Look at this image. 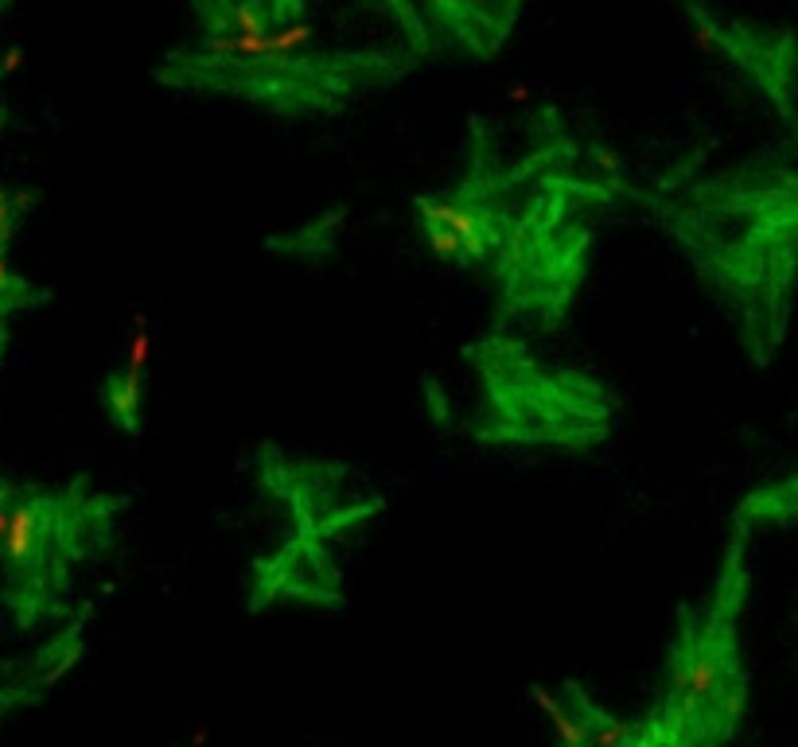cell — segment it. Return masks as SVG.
<instances>
[{"instance_id": "8fae6325", "label": "cell", "mask_w": 798, "mask_h": 747, "mask_svg": "<svg viewBox=\"0 0 798 747\" xmlns=\"http://www.w3.org/2000/svg\"><path fill=\"white\" fill-rule=\"evenodd\" d=\"M4 502H12V487H4V483H0V506H4Z\"/></svg>"}, {"instance_id": "5b68a950", "label": "cell", "mask_w": 798, "mask_h": 747, "mask_svg": "<svg viewBox=\"0 0 798 747\" xmlns=\"http://www.w3.org/2000/svg\"><path fill=\"white\" fill-rule=\"evenodd\" d=\"M152 351H156V335H152L148 316L141 312L137 323H133V331H129V339H125V362H121V374L145 382L148 366H152Z\"/></svg>"}, {"instance_id": "277c9868", "label": "cell", "mask_w": 798, "mask_h": 747, "mask_svg": "<svg viewBox=\"0 0 798 747\" xmlns=\"http://www.w3.org/2000/svg\"><path fill=\"white\" fill-rule=\"evenodd\" d=\"M530 697H534V705L545 712V720H549V728L557 732V740H561V747H588V724L584 720H577L573 712L565 709L549 689H542V685H534L530 689Z\"/></svg>"}, {"instance_id": "30bf717a", "label": "cell", "mask_w": 798, "mask_h": 747, "mask_svg": "<svg viewBox=\"0 0 798 747\" xmlns=\"http://www.w3.org/2000/svg\"><path fill=\"white\" fill-rule=\"evenodd\" d=\"M24 67V51L20 47H12V51H4L0 55V78H12V74H20Z\"/></svg>"}, {"instance_id": "6da1fadb", "label": "cell", "mask_w": 798, "mask_h": 747, "mask_svg": "<svg viewBox=\"0 0 798 747\" xmlns=\"http://www.w3.org/2000/svg\"><path fill=\"white\" fill-rule=\"evenodd\" d=\"M39 541H43V506L32 502V498L12 502V522H8L4 541H0V557L12 569H24L36 557Z\"/></svg>"}, {"instance_id": "52a82bcc", "label": "cell", "mask_w": 798, "mask_h": 747, "mask_svg": "<svg viewBox=\"0 0 798 747\" xmlns=\"http://www.w3.org/2000/svg\"><path fill=\"white\" fill-rule=\"evenodd\" d=\"M425 226V246L433 249V257L440 261H475L479 253H475L460 234H452L448 226H436V222H421Z\"/></svg>"}, {"instance_id": "ba28073f", "label": "cell", "mask_w": 798, "mask_h": 747, "mask_svg": "<svg viewBox=\"0 0 798 747\" xmlns=\"http://www.w3.org/2000/svg\"><path fill=\"white\" fill-rule=\"evenodd\" d=\"M32 203V195L28 191H20V195H8L4 187H0V249L12 242V234H16V218H20V207H28Z\"/></svg>"}, {"instance_id": "7a4b0ae2", "label": "cell", "mask_w": 798, "mask_h": 747, "mask_svg": "<svg viewBox=\"0 0 798 747\" xmlns=\"http://www.w3.org/2000/svg\"><path fill=\"white\" fill-rule=\"evenodd\" d=\"M421 222H436V226H448L452 234H460L468 246L483 257V218L472 211V207H460V203H433V199H421Z\"/></svg>"}, {"instance_id": "8992f818", "label": "cell", "mask_w": 798, "mask_h": 747, "mask_svg": "<svg viewBox=\"0 0 798 747\" xmlns=\"http://www.w3.org/2000/svg\"><path fill=\"white\" fill-rule=\"evenodd\" d=\"M316 43V32L308 24H285L277 32H269V47H265V67H277V63H292L300 59L308 47Z\"/></svg>"}, {"instance_id": "3957f363", "label": "cell", "mask_w": 798, "mask_h": 747, "mask_svg": "<svg viewBox=\"0 0 798 747\" xmlns=\"http://www.w3.org/2000/svg\"><path fill=\"white\" fill-rule=\"evenodd\" d=\"M141 397H145V382H137V378L121 374V370L109 378L106 409H109V417L125 428L129 436L137 432V421H141Z\"/></svg>"}, {"instance_id": "9c48e42d", "label": "cell", "mask_w": 798, "mask_h": 747, "mask_svg": "<svg viewBox=\"0 0 798 747\" xmlns=\"http://www.w3.org/2000/svg\"><path fill=\"white\" fill-rule=\"evenodd\" d=\"M16 288H20V277L12 273V265H8V257H4V249H0V300L12 296Z\"/></svg>"}]
</instances>
